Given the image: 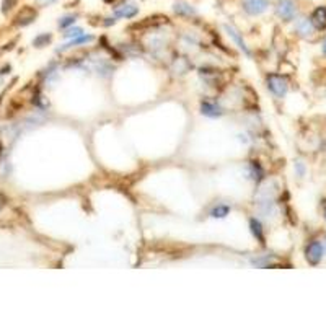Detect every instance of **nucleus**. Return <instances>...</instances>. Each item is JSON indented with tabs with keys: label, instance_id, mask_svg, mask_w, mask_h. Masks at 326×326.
I'll use <instances>...</instances> for the list:
<instances>
[{
	"label": "nucleus",
	"instance_id": "1",
	"mask_svg": "<svg viewBox=\"0 0 326 326\" xmlns=\"http://www.w3.org/2000/svg\"><path fill=\"white\" fill-rule=\"evenodd\" d=\"M276 15L284 21H290L297 15V4L296 0H277L276 4Z\"/></svg>",
	"mask_w": 326,
	"mask_h": 326
},
{
	"label": "nucleus",
	"instance_id": "2",
	"mask_svg": "<svg viewBox=\"0 0 326 326\" xmlns=\"http://www.w3.org/2000/svg\"><path fill=\"white\" fill-rule=\"evenodd\" d=\"M266 82H268V88L273 91L276 96H279V98H282L285 93H287V88H289L287 80L284 79L282 75H279V74H269Z\"/></svg>",
	"mask_w": 326,
	"mask_h": 326
},
{
	"label": "nucleus",
	"instance_id": "3",
	"mask_svg": "<svg viewBox=\"0 0 326 326\" xmlns=\"http://www.w3.org/2000/svg\"><path fill=\"white\" fill-rule=\"evenodd\" d=\"M269 7V0H242V9L251 17L265 13Z\"/></svg>",
	"mask_w": 326,
	"mask_h": 326
},
{
	"label": "nucleus",
	"instance_id": "4",
	"mask_svg": "<svg viewBox=\"0 0 326 326\" xmlns=\"http://www.w3.org/2000/svg\"><path fill=\"white\" fill-rule=\"evenodd\" d=\"M305 258L312 266H316L323 258V245L320 242H312L305 248Z\"/></svg>",
	"mask_w": 326,
	"mask_h": 326
},
{
	"label": "nucleus",
	"instance_id": "5",
	"mask_svg": "<svg viewBox=\"0 0 326 326\" xmlns=\"http://www.w3.org/2000/svg\"><path fill=\"white\" fill-rule=\"evenodd\" d=\"M114 17L116 18H134L136 15L139 13V7L136 4H131V2H124L121 5H118L114 9Z\"/></svg>",
	"mask_w": 326,
	"mask_h": 326
},
{
	"label": "nucleus",
	"instance_id": "6",
	"mask_svg": "<svg viewBox=\"0 0 326 326\" xmlns=\"http://www.w3.org/2000/svg\"><path fill=\"white\" fill-rule=\"evenodd\" d=\"M310 23L316 29H326V7H316L310 15Z\"/></svg>",
	"mask_w": 326,
	"mask_h": 326
},
{
	"label": "nucleus",
	"instance_id": "7",
	"mask_svg": "<svg viewBox=\"0 0 326 326\" xmlns=\"http://www.w3.org/2000/svg\"><path fill=\"white\" fill-rule=\"evenodd\" d=\"M225 31H227V35L232 38V41H234L238 46V48L246 54V56H251V52H250V49H248V46H246V43L243 40V36H242V33H240L238 29H235L234 26H230V25H225Z\"/></svg>",
	"mask_w": 326,
	"mask_h": 326
},
{
	"label": "nucleus",
	"instance_id": "8",
	"mask_svg": "<svg viewBox=\"0 0 326 326\" xmlns=\"http://www.w3.org/2000/svg\"><path fill=\"white\" fill-rule=\"evenodd\" d=\"M36 10L33 9V7H23V9L20 10V13L17 15V25L18 26H26L29 25V23H33L35 18H36Z\"/></svg>",
	"mask_w": 326,
	"mask_h": 326
},
{
	"label": "nucleus",
	"instance_id": "9",
	"mask_svg": "<svg viewBox=\"0 0 326 326\" xmlns=\"http://www.w3.org/2000/svg\"><path fill=\"white\" fill-rule=\"evenodd\" d=\"M173 12L178 15V17H184V18H191L198 13L196 9L188 2H176L173 5Z\"/></svg>",
	"mask_w": 326,
	"mask_h": 326
},
{
	"label": "nucleus",
	"instance_id": "10",
	"mask_svg": "<svg viewBox=\"0 0 326 326\" xmlns=\"http://www.w3.org/2000/svg\"><path fill=\"white\" fill-rule=\"evenodd\" d=\"M296 31L300 36L308 38V36H312V33H313V25L310 23V20L300 18V20L296 21Z\"/></svg>",
	"mask_w": 326,
	"mask_h": 326
},
{
	"label": "nucleus",
	"instance_id": "11",
	"mask_svg": "<svg viewBox=\"0 0 326 326\" xmlns=\"http://www.w3.org/2000/svg\"><path fill=\"white\" fill-rule=\"evenodd\" d=\"M201 113L204 116H209V118H219V116H222L220 106H217L215 103H209V102L201 103Z\"/></svg>",
	"mask_w": 326,
	"mask_h": 326
},
{
	"label": "nucleus",
	"instance_id": "12",
	"mask_svg": "<svg viewBox=\"0 0 326 326\" xmlns=\"http://www.w3.org/2000/svg\"><path fill=\"white\" fill-rule=\"evenodd\" d=\"M250 229L254 238L258 240L261 245H265V232H263V225L258 219H250Z\"/></svg>",
	"mask_w": 326,
	"mask_h": 326
},
{
	"label": "nucleus",
	"instance_id": "13",
	"mask_svg": "<svg viewBox=\"0 0 326 326\" xmlns=\"http://www.w3.org/2000/svg\"><path fill=\"white\" fill-rule=\"evenodd\" d=\"M91 41H93V36L91 35H80V36L74 38V40L66 46V49L74 48V46H79V44H87V43H91Z\"/></svg>",
	"mask_w": 326,
	"mask_h": 326
},
{
	"label": "nucleus",
	"instance_id": "14",
	"mask_svg": "<svg viewBox=\"0 0 326 326\" xmlns=\"http://www.w3.org/2000/svg\"><path fill=\"white\" fill-rule=\"evenodd\" d=\"M229 212H230V207L229 206L219 204V206H215L212 211H211V215L214 217V219H223V217L229 215Z\"/></svg>",
	"mask_w": 326,
	"mask_h": 326
},
{
	"label": "nucleus",
	"instance_id": "15",
	"mask_svg": "<svg viewBox=\"0 0 326 326\" xmlns=\"http://www.w3.org/2000/svg\"><path fill=\"white\" fill-rule=\"evenodd\" d=\"M49 41H51V35H49V33H43V35H40V36L35 38L33 44L36 46V48H43V46H46Z\"/></svg>",
	"mask_w": 326,
	"mask_h": 326
},
{
	"label": "nucleus",
	"instance_id": "16",
	"mask_svg": "<svg viewBox=\"0 0 326 326\" xmlns=\"http://www.w3.org/2000/svg\"><path fill=\"white\" fill-rule=\"evenodd\" d=\"M75 20H77L75 15H66V17H62V18L59 20V26H60V28H69V26L74 25Z\"/></svg>",
	"mask_w": 326,
	"mask_h": 326
},
{
	"label": "nucleus",
	"instance_id": "17",
	"mask_svg": "<svg viewBox=\"0 0 326 326\" xmlns=\"http://www.w3.org/2000/svg\"><path fill=\"white\" fill-rule=\"evenodd\" d=\"M80 35H83V29L79 28V26H75V28H69L64 33V38H67V40H74V38L80 36Z\"/></svg>",
	"mask_w": 326,
	"mask_h": 326
},
{
	"label": "nucleus",
	"instance_id": "18",
	"mask_svg": "<svg viewBox=\"0 0 326 326\" xmlns=\"http://www.w3.org/2000/svg\"><path fill=\"white\" fill-rule=\"evenodd\" d=\"M15 5H17V0H4V2H2V10L7 13L9 10H12Z\"/></svg>",
	"mask_w": 326,
	"mask_h": 326
},
{
	"label": "nucleus",
	"instance_id": "19",
	"mask_svg": "<svg viewBox=\"0 0 326 326\" xmlns=\"http://www.w3.org/2000/svg\"><path fill=\"white\" fill-rule=\"evenodd\" d=\"M251 168H253V175H258V180H261V178H263V170H261V167H259L256 161H253V163H251Z\"/></svg>",
	"mask_w": 326,
	"mask_h": 326
},
{
	"label": "nucleus",
	"instance_id": "20",
	"mask_svg": "<svg viewBox=\"0 0 326 326\" xmlns=\"http://www.w3.org/2000/svg\"><path fill=\"white\" fill-rule=\"evenodd\" d=\"M35 2L40 5V7H49V5H52V4H56L57 0H35Z\"/></svg>",
	"mask_w": 326,
	"mask_h": 326
},
{
	"label": "nucleus",
	"instance_id": "21",
	"mask_svg": "<svg viewBox=\"0 0 326 326\" xmlns=\"http://www.w3.org/2000/svg\"><path fill=\"white\" fill-rule=\"evenodd\" d=\"M296 170H297V175H299V176H304V173H305V167H304V163H302V161H297V163H296Z\"/></svg>",
	"mask_w": 326,
	"mask_h": 326
},
{
	"label": "nucleus",
	"instance_id": "22",
	"mask_svg": "<svg viewBox=\"0 0 326 326\" xmlns=\"http://www.w3.org/2000/svg\"><path fill=\"white\" fill-rule=\"evenodd\" d=\"M323 52H324V54H326V40H324V41H323Z\"/></svg>",
	"mask_w": 326,
	"mask_h": 326
},
{
	"label": "nucleus",
	"instance_id": "23",
	"mask_svg": "<svg viewBox=\"0 0 326 326\" xmlns=\"http://www.w3.org/2000/svg\"><path fill=\"white\" fill-rule=\"evenodd\" d=\"M324 217H326V206H324Z\"/></svg>",
	"mask_w": 326,
	"mask_h": 326
}]
</instances>
